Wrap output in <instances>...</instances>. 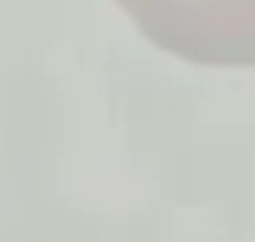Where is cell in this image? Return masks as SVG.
I'll return each instance as SVG.
<instances>
[{"label":"cell","mask_w":255,"mask_h":242,"mask_svg":"<svg viewBox=\"0 0 255 242\" xmlns=\"http://www.w3.org/2000/svg\"><path fill=\"white\" fill-rule=\"evenodd\" d=\"M159 51L204 67H255V0H122Z\"/></svg>","instance_id":"cell-1"}]
</instances>
